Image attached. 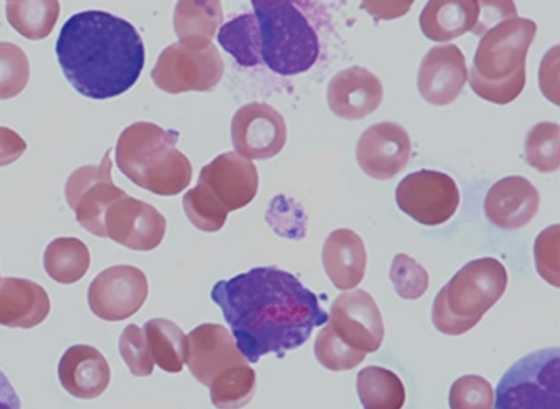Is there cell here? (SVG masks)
Instances as JSON below:
<instances>
[{
  "label": "cell",
  "instance_id": "cell-1",
  "mask_svg": "<svg viewBox=\"0 0 560 409\" xmlns=\"http://www.w3.org/2000/svg\"><path fill=\"white\" fill-rule=\"evenodd\" d=\"M211 299L250 363L270 352L282 358L305 343L313 329L329 318L315 293L294 274L276 267H256L220 280Z\"/></svg>",
  "mask_w": 560,
  "mask_h": 409
},
{
  "label": "cell",
  "instance_id": "cell-2",
  "mask_svg": "<svg viewBox=\"0 0 560 409\" xmlns=\"http://www.w3.org/2000/svg\"><path fill=\"white\" fill-rule=\"evenodd\" d=\"M56 55L68 82L93 100L129 90L145 62L144 45L136 27L101 10L71 15L59 32Z\"/></svg>",
  "mask_w": 560,
  "mask_h": 409
},
{
  "label": "cell",
  "instance_id": "cell-3",
  "mask_svg": "<svg viewBox=\"0 0 560 409\" xmlns=\"http://www.w3.org/2000/svg\"><path fill=\"white\" fill-rule=\"evenodd\" d=\"M536 31L533 20L512 16L483 33L469 74V85L479 97L504 105L521 94L526 82V56Z\"/></svg>",
  "mask_w": 560,
  "mask_h": 409
},
{
  "label": "cell",
  "instance_id": "cell-4",
  "mask_svg": "<svg viewBox=\"0 0 560 409\" xmlns=\"http://www.w3.org/2000/svg\"><path fill=\"white\" fill-rule=\"evenodd\" d=\"M506 284V270L498 259L468 261L436 294L432 306L434 327L448 336L467 332L499 301Z\"/></svg>",
  "mask_w": 560,
  "mask_h": 409
},
{
  "label": "cell",
  "instance_id": "cell-5",
  "mask_svg": "<svg viewBox=\"0 0 560 409\" xmlns=\"http://www.w3.org/2000/svg\"><path fill=\"white\" fill-rule=\"evenodd\" d=\"M260 37L261 61L273 72L307 71L319 55V38L305 15L289 0L252 1Z\"/></svg>",
  "mask_w": 560,
  "mask_h": 409
},
{
  "label": "cell",
  "instance_id": "cell-6",
  "mask_svg": "<svg viewBox=\"0 0 560 409\" xmlns=\"http://www.w3.org/2000/svg\"><path fill=\"white\" fill-rule=\"evenodd\" d=\"M559 348L526 354L503 374L494 409H559Z\"/></svg>",
  "mask_w": 560,
  "mask_h": 409
},
{
  "label": "cell",
  "instance_id": "cell-7",
  "mask_svg": "<svg viewBox=\"0 0 560 409\" xmlns=\"http://www.w3.org/2000/svg\"><path fill=\"white\" fill-rule=\"evenodd\" d=\"M399 209L424 225H439L455 213L459 204V191L447 174L420 170L407 175L396 188Z\"/></svg>",
  "mask_w": 560,
  "mask_h": 409
},
{
  "label": "cell",
  "instance_id": "cell-8",
  "mask_svg": "<svg viewBox=\"0 0 560 409\" xmlns=\"http://www.w3.org/2000/svg\"><path fill=\"white\" fill-rule=\"evenodd\" d=\"M109 151L101 165H85L74 170L67 179L65 196L77 221L86 231L105 236L104 219L108 207L125 192L110 179Z\"/></svg>",
  "mask_w": 560,
  "mask_h": 409
},
{
  "label": "cell",
  "instance_id": "cell-9",
  "mask_svg": "<svg viewBox=\"0 0 560 409\" xmlns=\"http://www.w3.org/2000/svg\"><path fill=\"white\" fill-rule=\"evenodd\" d=\"M148 291V280L141 269L117 265L103 270L94 278L89 287L88 302L98 318L119 322L141 308Z\"/></svg>",
  "mask_w": 560,
  "mask_h": 409
},
{
  "label": "cell",
  "instance_id": "cell-10",
  "mask_svg": "<svg viewBox=\"0 0 560 409\" xmlns=\"http://www.w3.org/2000/svg\"><path fill=\"white\" fill-rule=\"evenodd\" d=\"M328 324L345 343L364 353L375 352L384 338L381 312L373 297L361 289L335 299Z\"/></svg>",
  "mask_w": 560,
  "mask_h": 409
},
{
  "label": "cell",
  "instance_id": "cell-11",
  "mask_svg": "<svg viewBox=\"0 0 560 409\" xmlns=\"http://www.w3.org/2000/svg\"><path fill=\"white\" fill-rule=\"evenodd\" d=\"M355 154L366 175L389 179L406 167L411 155V141L402 126L382 121L362 132Z\"/></svg>",
  "mask_w": 560,
  "mask_h": 409
},
{
  "label": "cell",
  "instance_id": "cell-12",
  "mask_svg": "<svg viewBox=\"0 0 560 409\" xmlns=\"http://www.w3.org/2000/svg\"><path fill=\"white\" fill-rule=\"evenodd\" d=\"M105 236L135 250H151L162 241L164 218L151 206L126 195L115 200L104 219Z\"/></svg>",
  "mask_w": 560,
  "mask_h": 409
},
{
  "label": "cell",
  "instance_id": "cell-13",
  "mask_svg": "<svg viewBox=\"0 0 560 409\" xmlns=\"http://www.w3.org/2000/svg\"><path fill=\"white\" fill-rule=\"evenodd\" d=\"M186 363L192 376L209 387L222 372L247 360L225 327L207 323L189 332Z\"/></svg>",
  "mask_w": 560,
  "mask_h": 409
},
{
  "label": "cell",
  "instance_id": "cell-14",
  "mask_svg": "<svg viewBox=\"0 0 560 409\" xmlns=\"http://www.w3.org/2000/svg\"><path fill=\"white\" fill-rule=\"evenodd\" d=\"M468 78L465 57L454 44L432 47L423 57L417 85L421 96L432 105L451 104Z\"/></svg>",
  "mask_w": 560,
  "mask_h": 409
},
{
  "label": "cell",
  "instance_id": "cell-15",
  "mask_svg": "<svg viewBox=\"0 0 560 409\" xmlns=\"http://www.w3.org/2000/svg\"><path fill=\"white\" fill-rule=\"evenodd\" d=\"M488 220L500 229L516 230L528 224L538 211L539 194L523 176L495 182L485 198Z\"/></svg>",
  "mask_w": 560,
  "mask_h": 409
},
{
  "label": "cell",
  "instance_id": "cell-16",
  "mask_svg": "<svg viewBox=\"0 0 560 409\" xmlns=\"http://www.w3.org/2000/svg\"><path fill=\"white\" fill-rule=\"evenodd\" d=\"M383 100L378 78L363 67L353 66L336 74L328 86V104L339 117L361 119L377 109Z\"/></svg>",
  "mask_w": 560,
  "mask_h": 409
},
{
  "label": "cell",
  "instance_id": "cell-17",
  "mask_svg": "<svg viewBox=\"0 0 560 409\" xmlns=\"http://www.w3.org/2000/svg\"><path fill=\"white\" fill-rule=\"evenodd\" d=\"M62 387L73 397L93 399L101 396L110 381L109 365L94 347L75 344L66 350L58 364Z\"/></svg>",
  "mask_w": 560,
  "mask_h": 409
},
{
  "label": "cell",
  "instance_id": "cell-18",
  "mask_svg": "<svg viewBox=\"0 0 560 409\" xmlns=\"http://www.w3.org/2000/svg\"><path fill=\"white\" fill-rule=\"evenodd\" d=\"M50 301L39 284L22 278H3L0 282V325L32 328L49 314Z\"/></svg>",
  "mask_w": 560,
  "mask_h": 409
},
{
  "label": "cell",
  "instance_id": "cell-19",
  "mask_svg": "<svg viewBox=\"0 0 560 409\" xmlns=\"http://www.w3.org/2000/svg\"><path fill=\"white\" fill-rule=\"evenodd\" d=\"M325 271L339 290L355 288L363 279L366 252L362 238L352 230L331 232L323 247Z\"/></svg>",
  "mask_w": 560,
  "mask_h": 409
},
{
  "label": "cell",
  "instance_id": "cell-20",
  "mask_svg": "<svg viewBox=\"0 0 560 409\" xmlns=\"http://www.w3.org/2000/svg\"><path fill=\"white\" fill-rule=\"evenodd\" d=\"M479 12V1L433 0L425 3L420 13L419 24L429 39L448 42L472 31L477 25Z\"/></svg>",
  "mask_w": 560,
  "mask_h": 409
},
{
  "label": "cell",
  "instance_id": "cell-21",
  "mask_svg": "<svg viewBox=\"0 0 560 409\" xmlns=\"http://www.w3.org/2000/svg\"><path fill=\"white\" fill-rule=\"evenodd\" d=\"M147 344L153 362L168 373L183 370L187 357V336L173 322L153 318L143 326Z\"/></svg>",
  "mask_w": 560,
  "mask_h": 409
},
{
  "label": "cell",
  "instance_id": "cell-22",
  "mask_svg": "<svg viewBox=\"0 0 560 409\" xmlns=\"http://www.w3.org/2000/svg\"><path fill=\"white\" fill-rule=\"evenodd\" d=\"M357 392L364 409H401L406 392L393 371L370 365L357 375Z\"/></svg>",
  "mask_w": 560,
  "mask_h": 409
},
{
  "label": "cell",
  "instance_id": "cell-23",
  "mask_svg": "<svg viewBox=\"0 0 560 409\" xmlns=\"http://www.w3.org/2000/svg\"><path fill=\"white\" fill-rule=\"evenodd\" d=\"M90 267V253L77 237H58L44 253V268L56 282L70 284L80 280Z\"/></svg>",
  "mask_w": 560,
  "mask_h": 409
},
{
  "label": "cell",
  "instance_id": "cell-24",
  "mask_svg": "<svg viewBox=\"0 0 560 409\" xmlns=\"http://www.w3.org/2000/svg\"><path fill=\"white\" fill-rule=\"evenodd\" d=\"M59 10V2L56 0H11L5 7L10 25L32 40L43 39L51 33Z\"/></svg>",
  "mask_w": 560,
  "mask_h": 409
},
{
  "label": "cell",
  "instance_id": "cell-25",
  "mask_svg": "<svg viewBox=\"0 0 560 409\" xmlns=\"http://www.w3.org/2000/svg\"><path fill=\"white\" fill-rule=\"evenodd\" d=\"M217 38L240 66L254 67L262 62L259 28L254 14L244 13L224 23Z\"/></svg>",
  "mask_w": 560,
  "mask_h": 409
},
{
  "label": "cell",
  "instance_id": "cell-26",
  "mask_svg": "<svg viewBox=\"0 0 560 409\" xmlns=\"http://www.w3.org/2000/svg\"><path fill=\"white\" fill-rule=\"evenodd\" d=\"M211 402L218 409H240L253 398L256 374L248 365H234L218 375L209 385Z\"/></svg>",
  "mask_w": 560,
  "mask_h": 409
},
{
  "label": "cell",
  "instance_id": "cell-27",
  "mask_svg": "<svg viewBox=\"0 0 560 409\" xmlns=\"http://www.w3.org/2000/svg\"><path fill=\"white\" fill-rule=\"evenodd\" d=\"M527 163L541 173H551L560 165V126L542 121L535 125L525 141Z\"/></svg>",
  "mask_w": 560,
  "mask_h": 409
},
{
  "label": "cell",
  "instance_id": "cell-28",
  "mask_svg": "<svg viewBox=\"0 0 560 409\" xmlns=\"http://www.w3.org/2000/svg\"><path fill=\"white\" fill-rule=\"evenodd\" d=\"M314 353L324 367L336 372L355 367L366 354L345 343L329 324L318 332L314 343Z\"/></svg>",
  "mask_w": 560,
  "mask_h": 409
},
{
  "label": "cell",
  "instance_id": "cell-29",
  "mask_svg": "<svg viewBox=\"0 0 560 409\" xmlns=\"http://www.w3.org/2000/svg\"><path fill=\"white\" fill-rule=\"evenodd\" d=\"M30 79V63L18 45L0 42V100L20 94Z\"/></svg>",
  "mask_w": 560,
  "mask_h": 409
},
{
  "label": "cell",
  "instance_id": "cell-30",
  "mask_svg": "<svg viewBox=\"0 0 560 409\" xmlns=\"http://www.w3.org/2000/svg\"><path fill=\"white\" fill-rule=\"evenodd\" d=\"M389 278L396 293L405 300H417L429 285L425 269L406 254H397L392 262Z\"/></svg>",
  "mask_w": 560,
  "mask_h": 409
},
{
  "label": "cell",
  "instance_id": "cell-31",
  "mask_svg": "<svg viewBox=\"0 0 560 409\" xmlns=\"http://www.w3.org/2000/svg\"><path fill=\"white\" fill-rule=\"evenodd\" d=\"M448 405L451 409H492V387L482 376H460L450 388Z\"/></svg>",
  "mask_w": 560,
  "mask_h": 409
},
{
  "label": "cell",
  "instance_id": "cell-32",
  "mask_svg": "<svg viewBox=\"0 0 560 409\" xmlns=\"http://www.w3.org/2000/svg\"><path fill=\"white\" fill-rule=\"evenodd\" d=\"M118 347L124 362L135 376H149L153 372L154 362L139 326L130 324L125 327Z\"/></svg>",
  "mask_w": 560,
  "mask_h": 409
},
{
  "label": "cell",
  "instance_id": "cell-33",
  "mask_svg": "<svg viewBox=\"0 0 560 409\" xmlns=\"http://www.w3.org/2000/svg\"><path fill=\"white\" fill-rule=\"evenodd\" d=\"M536 268L549 284L559 287V224L539 233L534 246Z\"/></svg>",
  "mask_w": 560,
  "mask_h": 409
},
{
  "label": "cell",
  "instance_id": "cell-34",
  "mask_svg": "<svg viewBox=\"0 0 560 409\" xmlns=\"http://www.w3.org/2000/svg\"><path fill=\"white\" fill-rule=\"evenodd\" d=\"M480 12L477 25L472 30L476 35L482 34L497 21L517 16L513 1H479Z\"/></svg>",
  "mask_w": 560,
  "mask_h": 409
},
{
  "label": "cell",
  "instance_id": "cell-35",
  "mask_svg": "<svg viewBox=\"0 0 560 409\" xmlns=\"http://www.w3.org/2000/svg\"><path fill=\"white\" fill-rule=\"evenodd\" d=\"M26 147V142L14 130L0 126V167L16 161Z\"/></svg>",
  "mask_w": 560,
  "mask_h": 409
},
{
  "label": "cell",
  "instance_id": "cell-36",
  "mask_svg": "<svg viewBox=\"0 0 560 409\" xmlns=\"http://www.w3.org/2000/svg\"><path fill=\"white\" fill-rule=\"evenodd\" d=\"M0 409H21V402L8 377L0 370Z\"/></svg>",
  "mask_w": 560,
  "mask_h": 409
}]
</instances>
